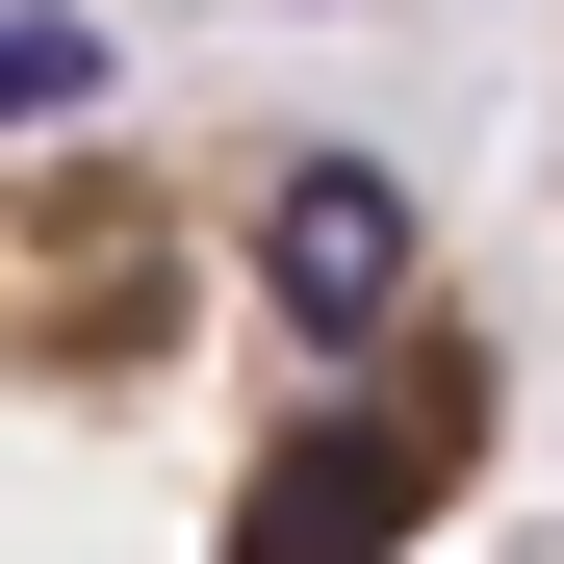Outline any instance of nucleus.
I'll return each instance as SVG.
<instances>
[{"label": "nucleus", "mask_w": 564, "mask_h": 564, "mask_svg": "<svg viewBox=\"0 0 564 564\" xmlns=\"http://www.w3.org/2000/svg\"><path fill=\"white\" fill-rule=\"evenodd\" d=\"M513 359L386 129H0V564H411Z\"/></svg>", "instance_id": "f257e3e1"}]
</instances>
